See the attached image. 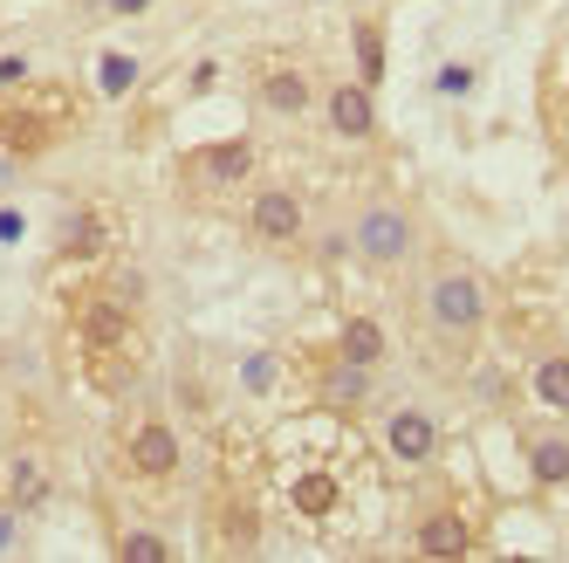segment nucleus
I'll use <instances>...</instances> for the list:
<instances>
[{"instance_id": "39448f33", "label": "nucleus", "mask_w": 569, "mask_h": 563, "mask_svg": "<svg viewBox=\"0 0 569 563\" xmlns=\"http://www.w3.org/2000/svg\"><path fill=\"white\" fill-rule=\"evenodd\" d=\"M179 461H186V447H179L172 419L151 413V406H131L124 426H117V467H124L131 488H144V495L172 488V481H179Z\"/></svg>"}, {"instance_id": "4be33fe9", "label": "nucleus", "mask_w": 569, "mask_h": 563, "mask_svg": "<svg viewBox=\"0 0 569 563\" xmlns=\"http://www.w3.org/2000/svg\"><path fill=\"white\" fill-rule=\"evenodd\" d=\"M97 83H103L110 97H124V90L138 83V62H131V56H103V62H97Z\"/></svg>"}, {"instance_id": "412c9836", "label": "nucleus", "mask_w": 569, "mask_h": 563, "mask_svg": "<svg viewBox=\"0 0 569 563\" xmlns=\"http://www.w3.org/2000/svg\"><path fill=\"white\" fill-rule=\"evenodd\" d=\"M536 398L549 413H569V357H542L536 365Z\"/></svg>"}, {"instance_id": "f257e3e1", "label": "nucleus", "mask_w": 569, "mask_h": 563, "mask_svg": "<svg viewBox=\"0 0 569 563\" xmlns=\"http://www.w3.org/2000/svg\"><path fill=\"white\" fill-rule=\"evenodd\" d=\"M261 474H268V515H281L302 543H322V550L363 543L378 508H385L378 454L330 406L281 419L261 439Z\"/></svg>"}, {"instance_id": "7ed1b4c3", "label": "nucleus", "mask_w": 569, "mask_h": 563, "mask_svg": "<svg viewBox=\"0 0 569 563\" xmlns=\"http://www.w3.org/2000/svg\"><path fill=\"white\" fill-rule=\"evenodd\" d=\"M268 530V474H261V447L227 439L213 481H207V550L213 556H248L261 550Z\"/></svg>"}, {"instance_id": "b1692460", "label": "nucleus", "mask_w": 569, "mask_h": 563, "mask_svg": "<svg viewBox=\"0 0 569 563\" xmlns=\"http://www.w3.org/2000/svg\"><path fill=\"white\" fill-rule=\"evenodd\" d=\"M110 8H117V14H138V8H151V0H110Z\"/></svg>"}, {"instance_id": "20e7f679", "label": "nucleus", "mask_w": 569, "mask_h": 563, "mask_svg": "<svg viewBox=\"0 0 569 563\" xmlns=\"http://www.w3.org/2000/svg\"><path fill=\"white\" fill-rule=\"evenodd\" d=\"M76 125H83V103H76L69 83H28L0 97V151L8 158H42Z\"/></svg>"}, {"instance_id": "f3484780", "label": "nucleus", "mask_w": 569, "mask_h": 563, "mask_svg": "<svg viewBox=\"0 0 569 563\" xmlns=\"http://www.w3.org/2000/svg\"><path fill=\"white\" fill-rule=\"evenodd\" d=\"M330 350H337V357H350V365H363V372H378L385 357H391V337H385L378 316H343Z\"/></svg>"}, {"instance_id": "ddd939ff", "label": "nucleus", "mask_w": 569, "mask_h": 563, "mask_svg": "<svg viewBox=\"0 0 569 563\" xmlns=\"http://www.w3.org/2000/svg\"><path fill=\"white\" fill-rule=\"evenodd\" d=\"M378 439H385V454H391L398 467H432V454H439V419L419 413V406H398Z\"/></svg>"}, {"instance_id": "dca6fc26", "label": "nucleus", "mask_w": 569, "mask_h": 563, "mask_svg": "<svg viewBox=\"0 0 569 563\" xmlns=\"http://www.w3.org/2000/svg\"><path fill=\"white\" fill-rule=\"evenodd\" d=\"M309 378H316V398H322L330 413H350V406H363V398H371V372L350 365V357H337V350L322 357Z\"/></svg>"}, {"instance_id": "5701e85b", "label": "nucleus", "mask_w": 569, "mask_h": 563, "mask_svg": "<svg viewBox=\"0 0 569 563\" xmlns=\"http://www.w3.org/2000/svg\"><path fill=\"white\" fill-rule=\"evenodd\" d=\"M467 83H473L467 62H446V69H439V97H467Z\"/></svg>"}, {"instance_id": "6ab92c4d", "label": "nucleus", "mask_w": 569, "mask_h": 563, "mask_svg": "<svg viewBox=\"0 0 569 563\" xmlns=\"http://www.w3.org/2000/svg\"><path fill=\"white\" fill-rule=\"evenodd\" d=\"M528 467H536V481H542V488H569V439L542 433L536 447H528Z\"/></svg>"}, {"instance_id": "aec40b11", "label": "nucleus", "mask_w": 569, "mask_h": 563, "mask_svg": "<svg viewBox=\"0 0 569 563\" xmlns=\"http://www.w3.org/2000/svg\"><path fill=\"white\" fill-rule=\"evenodd\" d=\"M110 550L117 556H138V563H172V536H158V530H117Z\"/></svg>"}, {"instance_id": "9d476101", "label": "nucleus", "mask_w": 569, "mask_h": 563, "mask_svg": "<svg viewBox=\"0 0 569 563\" xmlns=\"http://www.w3.org/2000/svg\"><path fill=\"white\" fill-rule=\"evenodd\" d=\"M350 240L371 268H398V261H412V214H405L398 199H371V207L357 214Z\"/></svg>"}, {"instance_id": "a211bd4d", "label": "nucleus", "mask_w": 569, "mask_h": 563, "mask_svg": "<svg viewBox=\"0 0 569 563\" xmlns=\"http://www.w3.org/2000/svg\"><path fill=\"white\" fill-rule=\"evenodd\" d=\"M350 34H357V83H371V90H378V83H385V28L363 14Z\"/></svg>"}, {"instance_id": "423d86ee", "label": "nucleus", "mask_w": 569, "mask_h": 563, "mask_svg": "<svg viewBox=\"0 0 569 563\" xmlns=\"http://www.w3.org/2000/svg\"><path fill=\"white\" fill-rule=\"evenodd\" d=\"M254 166H261L254 138H213V145L186 151L179 179H186V192L199 199V207H220V199H240L254 186Z\"/></svg>"}, {"instance_id": "4468645a", "label": "nucleus", "mask_w": 569, "mask_h": 563, "mask_svg": "<svg viewBox=\"0 0 569 563\" xmlns=\"http://www.w3.org/2000/svg\"><path fill=\"white\" fill-rule=\"evenodd\" d=\"M412 550L419 556H473L480 550V536H473V522H467V508H426L419 515V530H412Z\"/></svg>"}, {"instance_id": "1a4fd4ad", "label": "nucleus", "mask_w": 569, "mask_h": 563, "mask_svg": "<svg viewBox=\"0 0 569 563\" xmlns=\"http://www.w3.org/2000/svg\"><path fill=\"white\" fill-rule=\"evenodd\" d=\"M248 234L261 248H302V234H309L302 192L296 186H254L248 192Z\"/></svg>"}, {"instance_id": "6e6552de", "label": "nucleus", "mask_w": 569, "mask_h": 563, "mask_svg": "<svg viewBox=\"0 0 569 563\" xmlns=\"http://www.w3.org/2000/svg\"><path fill=\"white\" fill-rule=\"evenodd\" d=\"M0 481H8L21 515H42L56 495V454L42 439H0Z\"/></svg>"}, {"instance_id": "f8f14e48", "label": "nucleus", "mask_w": 569, "mask_h": 563, "mask_svg": "<svg viewBox=\"0 0 569 563\" xmlns=\"http://www.w3.org/2000/svg\"><path fill=\"white\" fill-rule=\"evenodd\" d=\"M117 234H124V214L103 207V199H90V207H76V214L62 220L56 255H62V261H103V255H117Z\"/></svg>"}, {"instance_id": "f03ea898", "label": "nucleus", "mask_w": 569, "mask_h": 563, "mask_svg": "<svg viewBox=\"0 0 569 563\" xmlns=\"http://www.w3.org/2000/svg\"><path fill=\"white\" fill-rule=\"evenodd\" d=\"M69 344H76V365H83V385L103 398H124L144 378V309H138V282H90V289L69 296Z\"/></svg>"}, {"instance_id": "9b49d317", "label": "nucleus", "mask_w": 569, "mask_h": 563, "mask_svg": "<svg viewBox=\"0 0 569 563\" xmlns=\"http://www.w3.org/2000/svg\"><path fill=\"white\" fill-rule=\"evenodd\" d=\"M254 103L268 117H302L316 103V76L302 56H261L254 62Z\"/></svg>"}, {"instance_id": "2eb2a0df", "label": "nucleus", "mask_w": 569, "mask_h": 563, "mask_svg": "<svg viewBox=\"0 0 569 563\" xmlns=\"http://www.w3.org/2000/svg\"><path fill=\"white\" fill-rule=\"evenodd\" d=\"M322 117H330L337 138H371V131H378L371 83H330V90H322Z\"/></svg>"}, {"instance_id": "0eeeda50", "label": "nucleus", "mask_w": 569, "mask_h": 563, "mask_svg": "<svg viewBox=\"0 0 569 563\" xmlns=\"http://www.w3.org/2000/svg\"><path fill=\"white\" fill-rule=\"evenodd\" d=\"M426 324H432L446 344H467V337L487 330V282H480L467 261L432 268V282H426Z\"/></svg>"}]
</instances>
